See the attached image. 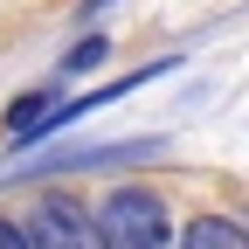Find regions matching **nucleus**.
I'll list each match as a JSON object with an SVG mask.
<instances>
[{"label":"nucleus","mask_w":249,"mask_h":249,"mask_svg":"<svg viewBox=\"0 0 249 249\" xmlns=\"http://www.w3.org/2000/svg\"><path fill=\"white\" fill-rule=\"evenodd\" d=\"M173 235L166 208L145 194V187H118V194H104L97 208V242H124V249H160Z\"/></svg>","instance_id":"f257e3e1"},{"label":"nucleus","mask_w":249,"mask_h":249,"mask_svg":"<svg viewBox=\"0 0 249 249\" xmlns=\"http://www.w3.org/2000/svg\"><path fill=\"white\" fill-rule=\"evenodd\" d=\"M28 242H55V249H70V242H97V222L76 208V201H62V194H42L35 208V222H21Z\"/></svg>","instance_id":"f03ea898"},{"label":"nucleus","mask_w":249,"mask_h":249,"mask_svg":"<svg viewBox=\"0 0 249 249\" xmlns=\"http://www.w3.org/2000/svg\"><path fill=\"white\" fill-rule=\"evenodd\" d=\"M180 242H235V249H249L242 222H222V214H201V222H187V229H180Z\"/></svg>","instance_id":"7ed1b4c3"},{"label":"nucleus","mask_w":249,"mask_h":249,"mask_svg":"<svg viewBox=\"0 0 249 249\" xmlns=\"http://www.w3.org/2000/svg\"><path fill=\"white\" fill-rule=\"evenodd\" d=\"M97 55H104V35H83V42L70 49V62H62V70L76 76V70H90V62H97Z\"/></svg>","instance_id":"20e7f679"},{"label":"nucleus","mask_w":249,"mask_h":249,"mask_svg":"<svg viewBox=\"0 0 249 249\" xmlns=\"http://www.w3.org/2000/svg\"><path fill=\"white\" fill-rule=\"evenodd\" d=\"M0 242H7V249H21V242H28V229H21V222H0Z\"/></svg>","instance_id":"39448f33"},{"label":"nucleus","mask_w":249,"mask_h":249,"mask_svg":"<svg viewBox=\"0 0 249 249\" xmlns=\"http://www.w3.org/2000/svg\"><path fill=\"white\" fill-rule=\"evenodd\" d=\"M104 7H111V0H90V14H104Z\"/></svg>","instance_id":"423d86ee"}]
</instances>
